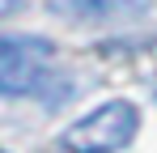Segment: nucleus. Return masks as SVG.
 Here are the masks:
<instances>
[{
    "instance_id": "nucleus-1",
    "label": "nucleus",
    "mask_w": 157,
    "mask_h": 153,
    "mask_svg": "<svg viewBox=\"0 0 157 153\" xmlns=\"http://www.w3.org/2000/svg\"><path fill=\"white\" fill-rule=\"evenodd\" d=\"M55 43L43 34H0V98H34L55 85Z\"/></svg>"
},
{
    "instance_id": "nucleus-2",
    "label": "nucleus",
    "mask_w": 157,
    "mask_h": 153,
    "mask_svg": "<svg viewBox=\"0 0 157 153\" xmlns=\"http://www.w3.org/2000/svg\"><path fill=\"white\" fill-rule=\"evenodd\" d=\"M136 128H140V111L132 102L115 98V102H102L98 111H89L85 119H77L59 136V145L68 153H119L123 145H132Z\"/></svg>"
},
{
    "instance_id": "nucleus-3",
    "label": "nucleus",
    "mask_w": 157,
    "mask_h": 153,
    "mask_svg": "<svg viewBox=\"0 0 157 153\" xmlns=\"http://www.w3.org/2000/svg\"><path fill=\"white\" fill-rule=\"evenodd\" d=\"M47 9L77 26H119L144 17L153 9V0H47Z\"/></svg>"
},
{
    "instance_id": "nucleus-4",
    "label": "nucleus",
    "mask_w": 157,
    "mask_h": 153,
    "mask_svg": "<svg viewBox=\"0 0 157 153\" xmlns=\"http://www.w3.org/2000/svg\"><path fill=\"white\" fill-rule=\"evenodd\" d=\"M26 0H0V17H9V13H17Z\"/></svg>"
},
{
    "instance_id": "nucleus-5",
    "label": "nucleus",
    "mask_w": 157,
    "mask_h": 153,
    "mask_svg": "<svg viewBox=\"0 0 157 153\" xmlns=\"http://www.w3.org/2000/svg\"><path fill=\"white\" fill-rule=\"evenodd\" d=\"M153 94H157V85H153Z\"/></svg>"
},
{
    "instance_id": "nucleus-6",
    "label": "nucleus",
    "mask_w": 157,
    "mask_h": 153,
    "mask_svg": "<svg viewBox=\"0 0 157 153\" xmlns=\"http://www.w3.org/2000/svg\"><path fill=\"white\" fill-rule=\"evenodd\" d=\"M0 153H4V149H0Z\"/></svg>"
}]
</instances>
